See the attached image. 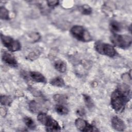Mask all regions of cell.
<instances>
[{"label":"cell","instance_id":"obj_6","mask_svg":"<svg viewBox=\"0 0 132 132\" xmlns=\"http://www.w3.org/2000/svg\"><path fill=\"white\" fill-rule=\"evenodd\" d=\"M1 39L3 44L10 52H14L21 49V45L19 41L12 38L1 34Z\"/></svg>","mask_w":132,"mask_h":132},{"label":"cell","instance_id":"obj_7","mask_svg":"<svg viewBox=\"0 0 132 132\" xmlns=\"http://www.w3.org/2000/svg\"><path fill=\"white\" fill-rule=\"evenodd\" d=\"M75 124L77 128L81 131H98L96 127L89 123L86 120L78 118L75 121Z\"/></svg>","mask_w":132,"mask_h":132},{"label":"cell","instance_id":"obj_17","mask_svg":"<svg viewBox=\"0 0 132 132\" xmlns=\"http://www.w3.org/2000/svg\"><path fill=\"white\" fill-rule=\"evenodd\" d=\"M53 98L54 100L58 104H62L65 103L67 100V97L65 95L62 94H55L53 96Z\"/></svg>","mask_w":132,"mask_h":132},{"label":"cell","instance_id":"obj_8","mask_svg":"<svg viewBox=\"0 0 132 132\" xmlns=\"http://www.w3.org/2000/svg\"><path fill=\"white\" fill-rule=\"evenodd\" d=\"M2 59L5 63L11 67H16L18 66L17 60L14 56L7 51H4L2 53Z\"/></svg>","mask_w":132,"mask_h":132},{"label":"cell","instance_id":"obj_19","mask_svg":"<svg viewBox=\"0 0 132 132\" xmlns=\"http://www.w3.org/2000/svg\"><path fill=\"white\" fill-rule=\"evenodd\" d=\"M1 103L2 105L8 106L11 103V98L6 95H1Z\"/></svg>","mask_w":132,"mask_h":132},{"label":"cell","instance_id":"obj_3","mask_svg":"<svg viewBox=\"0 0 132 132\" xmlns=\"http://www.w3.org/2000/svg\"><path fill=\"white\" fill-rule=\"evenodd\" d=\"M110 40L113 45L123 49L128 48L132 42L131 36L118 34H113L110 37Z\"/></svg>","mask_w":132,"mask_h":132},{"label":"cell","instance_id":"obj_2","mask_svg":"<svg viewBox=\"0 0 132 132\" xmlns=\"http://www.w3.org/2000/svg\"><path fill=\"white\" fill-rule=\"evenodd\" d=\"M37 119L40 123L46 127V131H58L61 130V127L59 123L45 113H39L37 116Z\"/></svg>","mask_w":132,"mask_h":132},{"label":"cell","instance_id":"obj_22","mask_svg":"<svg viewBox=\"0 0 132 132\" xmlns=\"http://www.w3.org/2000/svg\"><path fill=\"white\" fill-rule=\"evenodd\" d=\"M47 3L50 7H55L58 5L59 2L58 1H49L47 2Z\"/></svg>","mask_w":132,"mask_h":132},{"label":"cell","instance_id":"obj_11","mask_svg":"<svg viewBox=\"0 0 132 132\" xmlns=\"http://www.w3.org/2000/svg\"><path fill=\"white\" fill-rule=\"evenodd\" d=\"M109 28L113 34H117L122 29V25L116 21H112L109 24Z\"/></svg>","mask_w":132,"mask_h":132},{"label":"cell","instance_id":"obj_9","mask_svg":"<svg viewBox=\"0 0 132 132\" xmlns=\"http://www.w3.org/2000/svg\"><path fill=\"white\" fill-rule=\"evenodd\" d=\"M111 125L112 127L118 131H123L126 128L124 121L117 116L112 117L111 119Z\"/></svg>","mask_w":132,"mask_h":132},{"label":"cell","instance_id":"obj_5","mask_svg":"<svg viewBox=\"0 0 132 132\" xmlns=\"http://www.w3.org/2000/svg\"><path fill=\"white\" fill-rule=\"evenodd\" d=\"M94 48L99 54L109 57H113L117 54V51L112 45L101 41H96L94 43Z\"/></svg>","mask_w":132,"mask_h":132},{"label":"cell","instance_id":"obj_18","mask_svg":"<svg viewBox=\"0 0 132 132\" xmlns=\"http://www.w3.org/2000/svg\"><path fill=\"white\" fill-rule=\"evenodd\" d=\"M0 16H1V19H3V20H7L9 19V12L6 8H5L4 7H1Z\"/></svg>","mask_w":132,"mask_h":132},{"label":"cell","instance_id":"obj_4","mask_svg":"<svg viewBox=\"0 0 132 132\" xmlns=\"http://www.w3.org/2000/svg\"><path fill=\"white\" fill-rule=\"evenodd\" d=\"M70 32L73 37L80 41L89 42L92 40L89 32L82 26H73L70 29Z\"/></svg>","mask_w":132,"mask_h":132},{"label":"cell","instance_id":"obj_14","mask_svg":"<svg viewBox=\"0 0 132 132\" xmlns=\"http://www.w3.org/2000/svg\"><path fill=\"white\" fill-rule=\"evenodd\" d=\"M56 111L60 115H65L69 112L68 108L62 104H58L55 106Z\"/></svg>","mask_w":132,"mask_h":132},{"label":"cell","instance_id":"obj_12","mask_svg":"<svg viewBox=\"0 0 132 132\" xmlns=\"http://www.w3.org/2000/svg\"><path fill=\"white\" fill-rule=\"evenodd\" d=\"M54 65L55 69L60 73H64L67 70V64L63 60H57L54 62Z\"/></svg>","mask_w":132,"mask_h":132},{"label":"cell","instance_id":"obj_20","mask_svg":"<svg viewBox=\"0 0 132 132\" xmlns=\"http://www.w3.org/2000/svg\"><path fill=\"white\" fill-rule=\"evenodd\" d=\"M83 96L86 106L88 108H92L93 106V103L91 100V98L89 95L86 94H84Z\"/></svg>","mask_w":132,"mask_h":132},{"label":"cell","instance_id":"obj_16","mask_svg":"<svg viewBox=\"0 0 132 132\" xmlns=\"http://www.w3.org/2000/svg\"><path fill=\"white\" fill-rule=\"evenodd\" d=\"M80 12L85 15H89L92 12L91 8L87 5H84L79 7Z\"/></svg>","mask_w":132,"mask_h":132},{"label":"cell","instance_id":"obj_21","mask_svg":"<svg viewBox=\"0 0 132 132\" xmlns=\"http://www.w3.org/2000/svg\"><path fill=\"white\" fill-rule=\"evenodd\" d=\"M29 109L30 111H31L32 112H37V111H38L39 110V106L38 105V104L35 102L32 101L31 102H30L29 103Z\"/></svg>","mask_w":132,"mask_h":132},{"label":"cell","instance_id":"obj_10","mask_svg":"<svg viewBox=\"0 0 132 132\" xmlns=\"http://www.w3.org/2000/svg\"><path fill=\"white\" fill-rule=\"evenodd\" d=\"M29 77L31 79L37 82L46 83V79L45 77L40 73L36 71H31L29 72Z\"/></svg>","mask_w":132,"mask_h":132},{"label":"cell","instance_id":"obj_1","mask_svg":"<svg viewBox=\"0 0 132 132\" xmlns=\"http://www.w3.org/2000/svg\"><path fill=\"white\" fill-rule=\"evenodd\" d=\"M130 89L128 86L122 85L118 87L111 94L110 104L117 112L123 111L126 104L131 97Z\"/></svg>","mask_w":132,"mask_h":132},{"label":"cell","instance_id":"obj_13","mask_svg":"<svg viewBox=\"0 0 132 132\" xmlns=\"http://www.w3.org/2000/svg\"><path fill=\"white\" fill-rule=\"evenodd\" d=\"M50 84L54 86L58 87H62L65 85L63 79H62V78L59 76L55 77L51 79V80L50 81Z\"/></svg>","mask_w":132,"mask_h":132},{"label":"cell","instance_id":"obj_15","mask_svg":"<svg viewBox=\"0 0 132 132\" xmlns=\"http://www.w3.org/2000/svg\"><path fill=\"white\" fill-rule=\"evenodd\" d=\"M24 122L26 125L31 129H34L36 127V125L34 121L30 117H26L24 118Z\"/></svg>","mask_w":132,"mask_h":132}]
</instances>
